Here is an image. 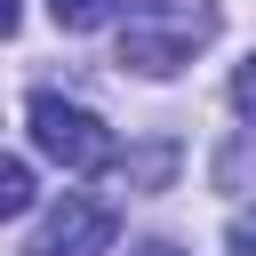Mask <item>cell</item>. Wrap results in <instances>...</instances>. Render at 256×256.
Here are the masks:
<instances>
[{
    "label": "cell",
    "mask_w": 256,
    "mask_h": 256,
    "mask_svg": "<svg viewBox=\"0 0 256 256\" xmlns=\"http://www.w3.org/2000/svg\"><path fill=\"white\" fill-rule=\"evenodd\" d=\"M112 8H120V0H48V16H56L64 32H96V24H112Z\"/></svg>",
    "instance_id": "5"
},
{
    "label": "cell",
    "mask_w": 256,
    "mask_h": 256,
    "mask_svg": "<svg viewBox=\"0 0 256 256\" xmlns=\"http://www.w3.org/2000/svg\"><path fill=\"white\" fill-rule=\"evenodd\" d=\"M24 208H32V168L0 152V224H8V216H24Z\"/></svg>",
    "instance_id": "4"
},
{
    "label": "cell",
    "mask_w": 256,
    "mask_h": 256,
    "mask_svg": "<svg viewBox=\"0 0 256 256\" xmlns=\"http://www.w3.org/2000/svg\"><path fill=\"white\" fill-rule=\"evenodd\" d=\"M232 104H240V120H256V56L232 72Z\"/></svg>",
    "instance_id": "6"
},
{
    "label": "cell",
    "mask_w": 256,
    "mask_h": 256,
    "mask_svg": "<svg viewBox=\"0 0 256 256\" xmlns=\"http://www.w3.org/2000/svg\"><path fill=\"white\" fill-rule=\"evenodd\" d=\"M112 232H120V216H112L104 200H88V192H64V200L40 216V240H32V256H104V248H112Z\"/></svg>",
    "instance_id": "3"
},
{
    "label": "cell",
    "mask_w": 256,
    "mask_h": 256,
    "mask_svg": "<svg viewBox=\"0 0 256 256\" xmlns=\"http://www.w3.org/2000/svg\"><path fill=\"white\" fill-rule=\"evenodd\" d=\"M32 144L56 160V168H72V176H88V168H104V160H120V144H112V128L88 112V104H72V96H32Z\"/></svg>",
    "instance_id": "2"
},
{
    "label": "cell",
    "mask_w": 256,
    "mask_h": 256,
    "mask_svg": "<svg viewBox=\"0 0 256 256\" xmlns=\"http://www.w3.org/2000/svg\"><path fill=\"white\" fill-rule=\"evenodd\" d=\"M224 240H232V256H256V208H240V216H232V232H224Z\"/></svg>",
    "instance_id": "7"
},
{
    "label": "cell",
    "mask_w": 256,
    "mask_h": 256,
    "mask_svg": "<svg viewBox=\"0 0 256 256\" xmlns=\"http://www.w3.org/2000/svg\"><path fill=\"white\" fill-rule=\"evenodd\" d=\"M136 256H184V248H176V240H144Z\"/></svg>",
    "instance_id": "8"
},
{
    "label": "cell",
    "mask_w": 256,
    "mask_h": 256,
    "mask_svg": "<svg viewBox=\"0 0 256 256\" xmlns=\"http://www.w3.org/2000/svg\"><path fill=\"white\" fill-rule=\"evenodd\" d=\"M208 40H216V8H208V0H128L120 64L144 72V80H168V72H184Z\"/></svg>",
    "instance_id": "1"
},
{
    "label": "cell",
    "mask_w": 256,
    "mask_h": 256,
    "mask_svg": "<svg viewBox=\"0 0 256 256\" xmlns=\"http://www.w3.org/2000/svg\"><path fill=\"white\" fill-rule=\"evenodd\" d=\"M8 32H16V0H0V40H8Z\"/></svg>",
    "instance_id": "9"
}]
</instances>
